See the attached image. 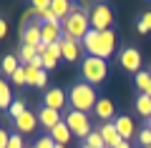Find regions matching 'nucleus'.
I'll return each mask as SVG.
<instances>
[{
	"label": "nucleus",
	"instance_id": "14",
	"mask_svg": "<svg viewBox=\"0 0 151 148\" xmlns=\"http://www.w3.org/2000/svg\"><path fill=\"white\" fill-rule=\"evenodd\" d=\"M113 126H116V131H119L121 141H129V138L136 133V128H134V121H131L129 116H119L116 121H113Z\"/></svg>",
	"mask_w": 151,
	"mask_h": 148
},
{
	"label": "nucleus",
	"instance_id": "37",
	"mask_svg": "<svg viewBox=\"0 0 151 148\" xmlns=\"http://www.w3.org/2000/svg\"><path fill=\"white\" fill-rule=\"evenodd\" d=\"M116 148H131V146H129V141H119V146H116Z\"/></svg>",
	"mask_w": 151,
	"mask_h": 148
},
{
	"label": "nucleus",
	"instance_id": "4",
	"mask_svg": "<svg viewBox=\"0 0 151 148\" xmlns=\"http://www.w3.org/2000/svg\"><path fill=\"white\" fill-rule=\"evenodd\" d=\"M106 75H108V65H106V60H103V58L86 55V58L81 60V78H83V83L98 85V83L106 80Z\"/></svg>",
	"mask_w": 151,
	"mask_h": 148
},
{
	"label": "nucleus",
	"instance_id": "17",
	"mask_svg": "<svg viewBox=\"0 0 151 148\" xmlns=\"http://www.w3.org/2000/svg\"><path fill=\"white\" fill-rule=\"evenodd\" d=\"M134 83L136 88H139L141 95H149L151 98V70H141V73L134 75Z\"/></svg>",
	"mask_w": 151,
	"mask_h": 148
},
{
	"label": "nucleus",
	"instance_id": "23",
	"mask_svg": "<svg viewBox=\"0 0 151 148\" xmlns=\"http://www.w3.org/2000/svg\"><path fill=\"white\" fill-rule=\"evenodd\" d=\"M43 70L33 68V65H25V85H38V78H40Z\"/></svg>",
	"mask_w": 151,
	"mask_h": 148
},
{
	"label": "nucleus",
	"instance_id": "7",
	"mask_svg": "<svg viewBox=\"0 0 151 148\" xmlns=\"http://www.w3.org/2000/svg\"><path fill=\"white\" fill-rule=\"evenodd\" d=\"M119 65L126 70V73H141V53L136 48H124L119 55Z\"/></svg>",
	"mask_w": 151,
	"mask_h": 148
},
{
	"label": "nucleus",
	"instance_id": "15",
	"mask_svg": "<svg viewBox=\"0 0 151 148\" xmlns=\"http://www.w3.org/2000/svg\"><path fill=\"white\" fill-rule=\"evenodd\" d=\"M101 138H103V143H106V148H116L119 146L121 136H119V131H116V126H113V121L101 126Z\"/></svg>",
	"mask_w": 151,
	"mask_h": 148
},
{
	"label": "nucleus",
	"instance_id": "10",
	"mask_svg": "<svg viewBox=\"0 0 151 148\" xmlns=\"http://www.w3.org/2000/svg\"><path fill=\"white\" fill-rule=\"evenodd\" d=\"M81 43L78 40H70V38H63L60 40V58L68 60V63H76V60L81 58Z\"/></svg>",
	"mask_w": 151,
	"mask_h": 148
},
{
	"label": "nucleus",
	"instance_id": "42",
	"mask_svg": "<svg viewBox=\"0 0 151 148\" xmlns=\"http://www.w3.org/2000/svg\"><path fill=\"white\" fill-rule=\"evenodd\" d=\"M30 148H35V146H30Z\"/></svg>",
	"mask_w": 151,
	"mask_h": 148
},
{
	"label": "nucleus",
	"instance_id": "32",
	"mask_svg": "<svg viewBox=\"0 0 151 148\" xmlns=\"http://www.w3.org/2000/svg\"><path fill=\"white\" fill-rule=\"evenodd\" d=\"M139 141H141V148H144V146H151V128H141Z\"/></svg>",
	"mask_w": 151,
	"mask_h": 148
},
{
	"label": "nucleus",
	"instance_id": "26",
	"mask_svg": "<svg viewBox=\"0 0 151 148\" xmlns=\"http://www.w3.org/2000/svg\"><path fill=\"white\" fill-rule=\"evenodd\" d=\"M25 111H28V108H25V103H23V101H13L10 108H8V113L13 116V121H15V118H20Z\"/></svg>",
	"mask_w": 151,
	"mask_h": 148
},
{
	"label": "nucleus",
	"instance_id": "12",
	"mask_svg": "<svg viewBox=\"0 0 151 148\" xmlns=\"http://www.w3.org/2000/svg\"><path fill=\"white\" fill-rule=\"evenodd\" d=\"M63 121V116H60V111H53V108H40L38 111V123L45 128V131H50V128H55L58 123Z\"/></svg>",
	"mask_w": 151,
	"mask_h": 148
},
{
	"label": "nucleus",
	"instance_id": "11",
	"mask_svg": "<svg viewBox=\"0 0 151 148\" xmlns=\"http://www.w3.org/2000/svg\"><path fill=\"white\" fill-rule=\"evenodd\" d=\"M13 126H15V131L20 133H33L38 128V113H33V111H25L23 113L20 118H15V121H13Z\"/></svg>",
	"mask_w": 151,
	"mask_h": 148
},
{
	"label": "nucleus",
	"instance_id": "19",
	"mask_svg": "<svg viewBox=\"0 0 151 148\" xmlns=\"http://www.w3.org/2000/svg\"><path fill=\"white\" fill-rule=\"evenodd\" d=\"M20 68V60H18V55H5L3 58V63H0V73H5L8 78H10L15 70Z\"/></svg>",
	"mask_w": 151,
	"mask_h": 148
},
{
	"label": "nucleus",
	"instance_id": "24",
	"mask_svg": "<svg viewBox=\"0 0 151 148\" xmlns=\"http://www.w3.org/2000/svg\"><path fill=\"white\" fill-rule=\"evenodd\" d=\"M136 30H139L141 35L151 33V13H144V15H141V20L136 23Z\"/></svg>",
	"mask_w": 151,
	"mask_h": 148
},
{
	"label": "nucleus",
	"instance_id": "27",
	"mask_svg": "<svg viewBox=\"0 0 151 148\" xmlns=\"http://www.w3.org/2000/svg\"><path fill=\"white\" fill-rule=\"evenodd\" d=\"M38 20H40V23H50V25H60V20L55 18V13H53V10L40 13V15H38Z\"/></svg>",
	"mask_w": 151,
	"mask_h": 148
},
{
	"label": "nucleus",
	"instance_id": "8",
	"mask_svg": "<svg viewBox=\"0 0 151 148\" xmlns=\"http://www.w3.org/2000/svg\"><path fill=\"white\" fill-rule=\"evenodd\" d=\"M65 103H68V95H65V90L60 88H50L43 93V106L45 108H53V111H63Z\"/></svg>",
	"mask_w": 151,
	"mask_h": 148
},
{
	"label": "nucleus",
	"instance_id": "18",
	"mask_svg": "<svg viewBox=\"0 0 151 148\" xmlns=\"http://www.w3.org/2000/svg\"><path fill=\"white\" fill-rule=\"evenodd\" d=\"M50 10L55 13V18H58L60 23L65 20V18L70 15V10H73V5H70L68 0H50Z\"/></svg>",
	"mask_w": 151,
	"mask_h": 148
},
{
	"label": "nucleus",
	"instance_id": "5",
	"mask_svg": "<svg viewBox=\"0 0 151 148\" xmlns=\"http://www.w3.org/2000/svg\"><path fill=\"white\" fill-rule=\"evenodd\" d=\"M88 20H91V30H111V23H113V10L111 5H106V3H96V5H91V10H88Z\"/></svg>",
	"mask_w": 151,
	"mask_h": 148
},
{
	"label": "nucleus",
	"instance_id": "33",
	"mask_svg": "<svg viewBox=\"0 0 151 148\" xmlns=\"http://www.w3.org/2000/svg\"><path fill=\"white\" fill-rule=\"evenodd\" d=\"M8 143H10V133L5 128H0V148H8Z\"/></svg>",
	"mask_w": 151,
	"mask_h": 148
},
{
	"label": "nucleus",
	"instance_id": "9",
	"mask_svg": "<svg viewBox=\"0 0 151 148\" xmlns=\"http://www.w3.org/2000/svg\"><path fill=\"white\" fill-rule=\"evenodd\" d=\"M20 33H23V35H20L23 45H33V48L40 45V20H30Z\"/></svg>",
	"mask_w": 151,
	"mask_h": 148
},
{
	"label": "nucleus",
	"instance_id": "31",
	"mask_svg": "<svg viewBox=\"0 0 151 148\" xmlns=\"http://www.w3.org/2000/svg\"><path fill=\"white\" fill-rule=\"evenodd\" d=\"M35 148H55V141L50 136H43V138H38V141H35Z\"/></svg>",
	"mask_w": 151,
	"mask_h": 148
},
{
	"label": "nucleus",
	"instance_id": "3",
	"mask_svg": "<svg viewBox=\"0 0 151 148\" xmlns=\"http://www.w3.org/2000/svg\"><path fill=\"white\" fill-rule=\"evenodd\" d=\"M60 28H63V38H70V40H78V43H81L83 38L88 35V30H91L88 13L83 10V8H73L70 15L60 23Z\"/></svg>",
	"mask_w": 151,
	"mask_h": 148
},
{
	"label": "nucleus",
	"instance_id": "30",
	"mask_svg": "<svg viewBox=\"0 0 151 148\" xmlns=\"http://www.w3.org/2000/svg\"><path fill=\"white\" fill-rule=\"evenodd\" d=\"M33 10L40 15V13H45V10H50V0H35L33 3Z\"/></svg>",
	"mask_w": 151,
	"mask_h": 148
},
{
	"label": "nucleus",
	"instance_id": "35",
	"mask_svg": "<svg viewBox=\"0 0 151 148\" xmlns=\"http://www.w3.org/2000/svg\"><path fill=\"white\" fill-rule=\"evenodd\" d=\"M30 65H33V68H38V70H43V58H40V55H35V58L30 60Z\"/></svg>",
	"mask_w": 151,
	"mask_h": 148
},
{
	"label": "nucleus",
	"instance_id": "28",
	"mask_svg": "<svg viewBox=\"0 0 151 148\" xmlns=\"http://www.w3.org/2000/svg\"><path fill=\"white\" fill-rule=\"evenodd\" d=\"M10 80H13L15 85H25V65H20V68L10 75Z\"/></svg>",
	"mask_w": 151,
	"mask_h": 148
},
{
	"label": "nucleus",
	"instance_id": "34",
	"mask_svg": "<svg viewBox=\"0 0 151 148\" xmlns=\"http://www.w3.org/2000/svg\"><path fill=\"white\" fill-rule=\"evenodd\" d=\"M45 85H48V73L43 70V73H40V78H38V85H35V88H45Z\"/></svg>",
	"mask_w": 151,
	"mask_h": 148
},
{
	"label": "nucleus",
	"instance_id": "41",
	"mask_svg": "<svg viewBox=\"0 0 151 148\" xmlns=\"http://www.w3.org/2000/svg\"><path fill=\"white\" fill-rule=\"evenodd\" d=\"M144 148H151V146H144Z\"/></svg>",
	"mask_w": 151,
	"mask_h": 148
},
{
	"label": "nucleus",
	"instance_id": "20",
	"mask_svg": "<svg viewBox=\"0 0 151 148\" xmlns=\"http://www.w3.org/2000/svg\"><path fill=\"white\" fill-rule=\"evenodd\" d=\"M13 101H15V98L10 95V85H8L5 80L0 78V111H8Z\"/></svg>",
	"mask_w": 151,
	"mask_h": 148
},
{
	"label": "nucleus",
	"instance_id": "39",
	"mask_svg": "<svg viewBox=\"0 0 151 148\" xmlns=\"http://www.w3.org/2000/svg\"><path fill=\"white\" fill-rule=\"evenodd\" d=\"M55 148H65V146H58V143H55Z\"/></svg>",
	"mask_w": 151,
	"mask_h": 148
},
{
	"label": "nucleus",
	"instance_id": "1",
	"mask_svg": "<svg viewBox=\"0 0 151 148\" xmlns=\"http://www.w3.org/2000/svg\"><path fill=\"white\" fill-rule=\"evenodd\" d=\"M83 50H86L88 55H93V58H103L108 60L113 55V50H116V33L113 30H88V35L81 40Z\"/></svg>",
	"mask_w": 151,
	"mask_h": 148
},
{
	"label": "nucleus",
	"instance_id": "36",
	"mask_svg": "<svg viewBox=\"0 0 151 148\" xmlns=\"http://www.w3.org/2000/svg\"><path fill=\"white\" fill-rule=\"evenodd\" d=\"M5 35H8V23L0 18V38H5Z\"/></svg>",
	"mask_w": 151,
	"mask_h": 148
},
{
	"label": "nucleus",
	"instance_id": "6",
	"mask_svg": "<svg viewBox=\"0 0 151 148\" xmlns=\"http://www.w3.org/2000/svg\"><path fill=\"white\" fill-rule=\"evenodd\" d=\"M63 121H65V126L70 128V133L73 136H81L83 141H86L88 136H91V121H88V113H81V111H68L63 116Z\"/></svg>",
	"mask_w": 151,
	"mask_h": 148
},
{
	"label": "nucleus",
	"instance_id": "29",
	"mask_svg": "<svg viewBox=\"0 0 151 148\" xmlns=\"http://www.w3.org/2000/svg\"><path fill=\"white\" fill-rule=\"evenodd\" d=\"M8 148H25L20 133H10V143H8Z\"/></svg>",
	"mask_w": 151,
	"mask_h": 148
},
{
	"label": "nucleus",
	"instance_id": "22",
	"mask_svg": "<svg viewBox=\"0 0 151 148\" xmlns=\"http://www.w3.org/2000/svg\"><path fill=\"white\" fill-rule=\"evenodd\" d=\"M136 111H139L146 121L151 118V98H149V95H139V101H136Z\"/></svg>",
	"mask_w": 151,
	"mask_h": 148
},
{
	"label": "nucleus",
	"instance_id": "25",
	"mask_svg": "<svg viewBox=\"0 0 151 148\" xmlns=\"http://www.w3.org/2000/svg\"><path fill=\"white\" fill-rule=\"evenodd\" d=\"M83 143H86V146H91V148H106V143H103V138H101V131H93Z\"/></svg>",
	"mask_w": 151,
	"mask_h": 148
},
{
	"label": "nucleus",
	"instance_id": "16",
	"mask_svg": "<svg viewBox=\"0 0 151 148\" xmlns=\"http://www.w3.org/2000/svg\"><path fill=\"white\" fill-rule=\"evenodd\" d=\"M48 136L53 138V141L58 143V146H65V143L70 141V136H73V133H70V128L65 126V121H60L55 128H50V131H48Z\"/></svg>",
	"mask_w": 151,
	"mask_h": 148
},
{
	"label": "nucleus",
	"instance_id": "21",
	"mask_svg": "<svg viewBox=\"0 0 151 148\" xmlns=\"http://www.w3.org/2000/svg\"><path fill=\"white\" fill-rule=\"evenodd\" d=\"M38 55V48L33 45H23L20 43V53H18V60H20V65H30V60Z\"/></svg>",
	"mask_w": 151,
	"mask_h": 148
},
{
	"label": "nucleus",
	"instance_id": "40",
	"mask_svg": "<svg viewBox=\"0 0 151 148\" xmlns=\"http://www.w3.org/2000/svg\"><path fill=\"white\" fill-rule=\"evenodd\" d=\"M146 128H151V118H149V126H146Z\"/></svg>",
	"mask_w": 151,
	"mask_h": 148
},
{
	"label": "nucleus",
	"instance_id": "38",
	"mask_svg": "<svg viewBox=\"0 0 151 148\" xmlns=\"http://www.w3.org/2000/svg\"><path fill=\"white\" fill-rule=\"evenodd\" d=\"M81 148H91V146H86V143H81Z\"/></svg>",
	"mask_w": 151,
	"mask_h": 148
},
{
	"label": "nucleus",
	"instance_id": "13",
	"mask_svg": "<svg viewBox=\"0 0 151 148\" xmlns=\"http://www.w3.org/2000/svg\"><path fill=\"white\" fill-rule=\"evenodd\" d=\"M93 113H96V116L101 118L103 123H111L113 113H116V108H113V101H111V98H98V103H96V108H93Z\"/></svg>",
	"mask_w": 151,
	"mask_h": 148
},
{
	"label": "nucleus",
	"instance_id": "2",
	"mask_svg": "<svg viewBox=\"0 0 151 148\" xmlns=\"http://www.w3.org/2000/svg\"><path fill=\"white\" fill-rule=\"evenodd\" d=\"M68 103H70V111H81V113L93 111L96 103H98L96 88L88 85V83H83V80H78V83L68 90Z\"/></svg>",
	"mask_w": 151,
	"mask_h": 148
}]
</instances>
